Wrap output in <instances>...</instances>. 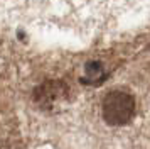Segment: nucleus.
I'll list each match as a JSON object with an SVG mask.
<instances>
[{
    "label": "nucleus",
    "instance_id": "f257e3e1",
    "mask_svg": "<svg viewBox=\"0 0 150 149\" xmlns=\"http://www.w3.org/2000/svg\"><path fill=\"white\" fill-rule=\"evenodd\" d=\"M101 112L103 119L108 125H113V127L125 125L135 115V98L127 92L113 90L105 97Z\"/></svg>",
    "mask_w": 150,
    "mask_h": 149
},
{
    "label": "nucleus",
    "instance_id": "f03ea898",
    "mask_svg": "<svg viewBox=\"0 0 150 149\" xmlns=\"http://www.w3.org/2000/svg\"><path fill=\"white\" fill-rule=\"evenodd\" d=\"M68 98V87L59 80H47L34 90V102L41 108L51 110Z\"/></svg>",
    "mask_w": 150,
    "mask_h": 149
},
{
    "label": "nucleus",
    "instance_id": "7ed1b4c3",
    "mask_svg": "<svg viewBox=\"0 0 150 149\" xmlns=\"http://www.w3.org/2000/svg\"><path fill=\"white\" fill-rule=\"evenodd\" d=\"M106 69L100 61H89L84 66V78H81V83L84 85H100L106 80Z\"/></svg>",
    "mask_w": 150,
    "mask_h": 149
}]
</instances>
